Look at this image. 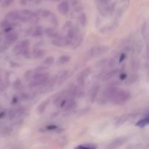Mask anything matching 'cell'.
<instances>
[{
    "label": "cell",
    "mask_w": 149,
    "mask_h": 149,
    "mask_svg": "<svg viewBox=\"0 0 149 149\" xmlns=\"http://www.w3.org/2000/svg\"><path fill=\"white\" fill-rule=\"evenodd\" d=\"M51 17V20H52V24L54 25V26H58V19H57V17H55V15H49Z\"/></svg>",
    "instance_id": "27"
},
{
    "label": "cell",
    "mask_w": 149,
    "mask_h": 149,
    "mask_svg": "<svg viewBox=\"0 0 149 149\" xmlns=\"http://www.w3.org/2000/svg\"><path fill=\"white\" fill-rule=\"evenodd\" d=\"M19 16H20L19 12L17 11V10H13V11L10 12V13L6 15V19L8 20L9 21H10V20H18Z\"/></svg>",
    "instance_id": "12"
},
{
    "label": "cell",
    "mask_w": 149,
    "mask_h": 149,
    "mask_svg": "<svg viewBox=\"0 0 149 149\" xmlns=\"http://www.w3.org/2000/svg\"><path fill=\"white\" fill-rule=\"evenodd\" d=\"M55 79H57V77H54L51 78L49 81V86H53V84L55 83V81H56Z\"/></svg>",
    "instance_id": "30"
},
{
    "label": "cell",
    "mask_w": 149,
    "mask_h": 149,
    "mask_svg": "<svg viewBox=\"0 0 149 149\" xmlns=\"http://www.w3.org/2000/svg\"><path fill=\"white\" fill-rule=\"evenodd\" d=\"M30 1H34V0H29Z\"/></svg>",
    "instance_id": "37"
},
{
    "label": "cell",
    "mask_w": 149,
    "mask_h": 149,
    "mask_svg": "<svg viewBox=\"0 0 149 149\" xmlns=\"http://www.w3.org/2000/svg\"><path fill=\"white\" fill-rule=\"evenodd\" d=\"M91 73V69L89 68H86L84 71H81L79 74V75L77 77V81H78L79 84H83L84 82V80L87 79V77L90 75V74Z\"/></svg>",
    "instance_id": "6"
},
{
    "label": "cell",
    "mask_w": 149,
    "mask_h": 149,
    "mask_svg": "<svg viewBox=\"0 0 149 149\" xmlns=\"http://www.w3.org/2000/svg\"><path fill=\"white\" fill-rule=\"evenodd\" d=\"M20 85H21V82H20V80H17V81L14 83V88L19 89L20 87Z\"/></svg>",
    "instance_id": "31"
},
{
    "label": "cell",
    "mask_w": 149,
    "mask_h": 149,
    "mask_svg": "<svg viewBox=\"0 0 149 149\" xmlns=\"http://www.w3.org/2000/svg\"><path fill=\"white\" fill-rule=\"evenodd\" d=\"M130 97V94L129 92L119 89L111 100L113 102V104L123 105L129 100Z\"/></svg>",
    "instance_id": "1"
},
{
    "label": "cell",
    "mask_w": 149,
    "mask_h": 149,
    "mask_svg": "<svg viewBox=\"0 0 149 149\" xmlns=\"http://www.w3.org/2000/svg\"><path fill=\"white\" fill-rule=\"evenodd\" d=\"M148 124V118H146V119H141V121H139V122L136 124V125L138 127H143L146 126Z\"/></svg>",
    "instance_id": "22"
},
{
    "label": "cell",
    "mask_w": 149,
    "mask_h": 149,
    "mask_svg": "<svg viewBox=\"0 0 149 149\" xmlns=\"http://www.w3.org/2000/svg\"><path fill=\"white\" fill-rule=\"evenodd\" d=\"M76 105L77 104H76V102L74 101V99H68L62 107V109H63V111H69L74 109L76 107Z\"/></svg>",
    "instance_id": "11"
},
{
    "label": "cell",
    "mask_w": 149,
    "mask_h": 149,
    "mask_svg": "<svg viewBox=\"0 0 149 149\" xmlns=\"http://www.w3.org/2000/svg\"><path fill=\"white\" fill-rule=\"evenodd\" d=\"M51 15V13L49 10H41L38 12V16H42L43 17H47Z\"/></svg>",
    "instance_id": "21"
},
{
    "label": "cell",
    "mask_w": 149,
    "mask_h": 149,
    "mask_svg": "<svg viewBox=\"0 0 149 149\" xmlns=\"http://www.w3.org/2000/svg\"><path fill=\"white\" fill-rule=\"evenodd\" d=\"M109 48L106 46H96L92 48L90 50V55L93 57H97L100 55H104L108 52Z\"/></svg>",
    "instance_id": "3"
},
{
    "label": "cell",
    "mask_w": 149,
    "mask_h": 149,
    "mask_svg": "<svg viewBox=\"0 0 149 149\" xmlns=\"http://www.w3.org/2000/svg\"><path fill=\"white\" fill-rule=\"evenodd\" d=\"M58 10L61 14L65 15L67 13H68L69 10V6H68V3L66 1H62L60 3L58 6Z\"/></svg>",
    "instance_id": "10"
},
{
    "label": "cell",
    "mask_w": 149,
    "mask_h": 149,
    "mask_svg": "<svg viewBox=\"0 0 149 149\" xmlns=\"http://www.w3.org/2000/svg\"><path fill=\"white\" fill-rule=\"evenodd\" d=\"M24 111H25V109H23V108H18V109H13V110H11L10 112H9V114H8L9 119H13L14 118L23 114V113H24Z\"/></svg>",
    "instance_id": "9"
},
{
    "label": "cell",
    "mask_w": 149,
    "mask_h": 149,
    "mask_svg": "<svg viewBox=\"0 0 149 149\" xmlns=\"http://www.w3.org/2000/svg\"><path fill=\"white\" fill-rule=\"evenodd\" d=\"M49 99H47V100H44V101L42 102V103L37 107V113H39V114H42V113H43L45 111V110H46L47 106L49 105Z\"/></svg>",
    "instance_id": "13"
},
{
    "label": "cell",
    "mask_w": 149,
    "mask_h": 149,
    "mask_svg": "<svg viewBox=\"0 0 149 149\" xmlns=\"http://www.w3.org/2000/svg\"><path fill=\"white\" fill-rule=\"evenodd\" d=\"M125 77H126V75H125V74H124V75H122V77H121V79H125Z\"/></svg>",
    "instance_id": "36"
},
{
    "label": "cell",
    "mask_w": 149,
    "mask_h": 149,
    "mask_svg": "<svg viewBox=\"0 0 149 149\" xmlns=\"http://www.w3.org/2000/svg\"><path fill=\"white\" fill-rule=\"evenodd\" d=\"M111 1V0H100L102 4H107Z\"/></svg>",
    "instance_id": "32"
},
{
    "label": "cell",
    "mask_w": 149,
    "mask_h": 149,
    "mask_svg": "<svg viewBox=\"0 0 149 149\" xmlns=\"http://www.w3.org/2000/svg\"><path fill=\"white\" fill-rule=\"evenodd\" d=\"M99 90H100V86L99 85H96L95 87H93L92 89L91 92H90V101L92 103L95 102V100H96V97H97V93H98Z\"/></svg>",
    "instance_id": "14"
},
{
    "label": "cell",
    "mask_w": 149,
    "mask_h": 149,
    "mask_svg": "<svg viewBox=\"0 0 149 149\" xmlns=\"http://www.w3.org/2000/svg\"><path fill=\"white\" fill-rule=\"evenodd\" d=\"M74 37V31L72 29H70L68 32V38L69 39H72Z\"/></svg>",
    "instance_id": "29"
},
{
    "label": "cell",
    "mask_w": 149,
    "mask_h": 149,
    "mask_svg": "<svg viewBox=\"0 0 149 149\" xmlns=\"http://www.w3.org/2000/svg\"><path fill=\"white\" fill-rule=\"evenodd\" d=\"M29 46V40H24L22 42H19L15 45L14 48H13V52L15 53L16 55L20 54L21 52H24L26 49H28V47Z\"/></svg>",
    "instance_id": "2"
},
{
    "label": "cell",
    "mask_w": 149,
    "mask_h": 149,
    "mask_svg": "<svg viewBox=\"0 0 149 149\" xmlns=\"http://www.w3.org/2000/svg\"><path fill=\"white\" fill-rule=\"evenodd\" d=\"M17 39H18V35H17V33L16 32H11V33H8L5 36L4 44L7 47H9L11 45H13V43H15L17 41Z\"/></svg>",
    "instance_id": "4"
},
{
    "label": "cell",
    "mask_w": 149,
    "mask_h": 149,
    "mask_svg": "<svg viewBox=\"0 0 149 149\" xmlns=\"http://www.w3.org/2000/svg\"><path fill=\"white\" fill-rule=\"evenodd\" d=\"M125 58V54H122L120 56V59H119V62H122L124 61V59Z\"/></svg>",
    "instance_id": "33"
},
{
    "label": "cell",
    "mask_w": 149,
    "mask_h": 149,
    "mask_svg": "<svg viewBox=\"0 0 149 149\" xmlns=\"http://www.w3.org/2000/svg\"><path fill=\"white\" fill-rule=\"evenodd\" d=\"M78 148H95L96 146L92 144H87V145H81L78 146Z\"/></svg>",
    "instance_id": "28"
},
{
    "label": "cell",
    "mask_w": 149,
    "mask_h": 149,
    "mask_svg": "<svg viewBox=\"0 0 149 149\" xmlns=\"http://www.w3.org/2000/svg\"><path fill=\"white\" fill-rule=\"evenodd\" d=\"M42 28L41 26H38L36 29L34 30V31L33 32V36H41L42 34Z\"/></svg>",
    "instance_id": "23"
},
{
    "label": "cell",
    "mask_w": 149,
    "mask_h": 149,
    "mask_svg": "<svg viewBox=\"0 0 149 149\" xmlns=\"http://www.w3.org/2000/svg\"><path fill=\"white\" fill-rule=\"evenodd\" d=\"M14 1H15V0H4V2H3L2 7H9V6L11 5V4H13V2Z\"/></svg>",
    "instance_id": "26"
},
{
    "label": "cell",
    "mask_w": 149,
    "mask_h": 149,
    "mask_svg": "<svg viewBox=\"0 0 149 149\" xmlns=\"http://www.w3.org/2000/svg\"><path fill=\"white\" fill-rule=\"evenodd\" d=\"M20 3H21L22 4H23V5H25V4L27 3V0H21V1H20Z\"/></svg>",
    "instance_id": "35"
},
{
    "label": "cell",
    "mask_w": 149,
    "mask_h": 149,
    "mask_svg": "<svg viewBox=\"0 0 149 149\" xmlns=\"http://www.w3.org/2000/svg\"><path fill=\"white\" fill-rule=\"evenodd\" d=\"M87 16L84 13H81V15L79 17V21L80 24L82 26H84L87 23Z\"/></svg>",
    "instance_id": "20"
},
{
    "label": "cell",
    "mask_w": 149,
    "mask_h": 149,
    "mask_svg": "<svg viewBox=\"0 0 149 149\" xmlns=\"http://www.w3.org/2000/svg\"><path fill=\"white\" fill-rule=\"evenodd\" d=\"M127 141V138H119L117 139L114 140L110 145L109 146V148H119V147L122 146L123 144H125V143Z\"/></svg>",
    "instance_id": "7"
},
{
    "label": "cell",
    "mask_w": 149,
    "mask_h": 149,
    "mask_svg": "<svg viewBox=\"0 0 149 149\" xmlns=\"http://www.w3.org/2000/svg\"><path fill=\"white\" fill-rule=\"evenodd\" d=\"M44 63L47 65H50L54 63V58L52 57H48L44 61Z\"/></svg>",
    "instance_id": "25"
},
{
    "label": "cell",
    "mask_w": 149,
    "mask_h": 149,
    "mask_svg": "<svg viewBox=\"0 0 149 149\" xmlns=\"http://www.w3.org/2000/svg\"><path fill=\"white\" fill-rule=\"evenodd\" d=\"M52 43L54 45L58 47H64L67 46L68 45L70 44V41L68 39H65V38H59L56 37L55 38L53 41H52Z\"/></svg>",
    "instance_id": "8"
},
{
    "label": "cell",
    "mask_w": 149,
    "mask_h": 149,
    "mask_svg": "<svg viewBox=\"0 0 149 149\" xmlns=\"http://www.w3.org/2000/svg\"><path fill=\"white\" fill-rule=\"evenodd\" d=\"M118 72H119V70L115 69L110 71V72L107 73V74H105V76L103 77V80H109L110 79L113 78V77H115V76L118 74Z\"/></svg>",
    "instance_id": "17"
},
{
    "label": "cell",
    "mask_w": 149,
    "mask_h": 149,
    "mask_svg": "<svg viewBox=\"0 0 149 149\" xmlns=\"http://www.w3.org/2000/svg\"><path fill=\"white\" fill-rule=\"evenodd\" d=\"M68 73L65 72V74H63L62 76H61V77L60 78V79H59V82H58V84H63V83L64 81L67 79H68Z\"/></svg>",
    "instance_id": "24"
},
{
    "label": "cell",
    "mask_w": 149,
    "mask_h": 149,
    "mask_svg": "<svg viewBox=\"0 0 149 149\" xmlns=\"http://www.w3.org/2000/svg\"><path fill=\"white\" fill-rule=\"evenodd\" d=\"M70 61H71V57L69 55H63V56L59 58L58 63H59V64H61V65H64V64L68 63Z\"/></svg>",
    "instance_id": "18"
},
{
    "label": "cell",
    "mask_w": 149,
    "mask_h": 149,
    "mask_svg": "<svg viewBox=\"0 0 149 149\" xmlns=\"http://www.w3.org/2000/svg\"><path fill=\"white\" fill-rule=\"evenodd\" d=\"M45 51L44 49H38L33 52V57L36 59H39V58H42V57L45 56Z\"/></svg>",
    "instance_id": "19"
},
{
    "label": "cell",
    "mask_w": 149,
    "mask_h": 149,
    "mask_svg": "<svg viewBox=\"0 0 149 149\" xmlns=\"http://www.w3.org/2000/svg\"><path fill=\"white\" fill-rule=\"evenodd\" d=\"M47 129H48V130H54V129H56V126H55V125H51V126L48 127Z\"/></svg>",
    "instance_id": "34"
},
{
    "label": "cell",
    "mask_w": 149,
    "mask_h": 149,
    "mask_svg": "<svg viewBox=\"0 0 149 149\" xmlns=\"http://www.w3.org/2000/svg\"><path fill=\"white\" fill-rule=\"evenodd\" d=\"M136 116L137 115L134 114V113H127V114H124L123 116H122L121 117H119V119H117L116 124L117 125H123L124 123L128 122V121L130 120L131 119H134Z\"/></svg>",
    "instance_id": "5"
},
{
    "label": "cell",
    "mask_w": 149,
    "mask_h": 149,
    "mask_svg": "<svg viewBox=\"0 0 149 149\" xmlns=\"http://www.w3.org/2000/svg\"><path fill=\"white\" fill-rule=\"evenodd\" d=\"M45 33H46L47 36L49 38H52V39H55V38L58 37V31L55 30V29H52V28H48L45 30Z\"/></svg>",
    "instance_id": "15"
},
{
    "label": "cell",
    "mask_w": 149,
    "mask_h": 149,
    "mask_svg": "<svg viewBox=\"0 0 149 149\" xmlns=\"http://www.w3.org/2000/svg\"><path fill=\"white\" fill-rule=\"evenodd\" d=\"M11 132L12 129L9 127H0V137H7Z\"/></svg>",
    "instance_id": "16"
}]
</instances>
